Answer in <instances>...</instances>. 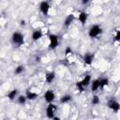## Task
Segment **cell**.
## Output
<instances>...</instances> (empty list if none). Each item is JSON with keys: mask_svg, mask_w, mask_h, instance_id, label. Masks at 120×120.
I'll use <instances>...</instances> for the list:
<instances>
[{"mask_svg": "<svg viewBox=\"0 0 120 120\" xmlns=\"http://www.w3.org/2000/svg\"><path fill=\"white\" fill-rule=\"evenodd\" d=\"M88 3V0H84V1H82V4H87Z\"/></svg>", "mask_w": 120, "mask_h": 120, "instance_id": "24", "label": "cell"}, {"mask_svg": "<svg viewBox=\"0 0 120 120\" xmlns=\"http://www.w3.org/2000/svg\"><path fill=\"white\" fill-rule=\"evenodd\" d=\"M21 24H22V25H24V24H25V22H24V21H21Z\"/></svg>", "mask_w": 120, "mask_h": 120, "instance_id": "25", "label": "cell"}, {"mask_svg": "<svg viewBox=\"0 0 120 120\" xmlns=\"http://www.w3.org/2000/svg\"><path fill=\"white\" fill-rule=\"evenodd\" d=\"M101 33H102V28L98 24H95L90 28V30L88 32V36L90 38H97L98 36H99Z\"/></svg>", "mask_w": 120, "mask_h": 120, "instance_id": "3", "label": "cell"}, {"mask_svg": "<svg viewBox=\"0 0 120 120\" xmlns=\"http://www.w3.org/2000/svg\"><path fill=\"white\" fill-rule=\"evenodd\" d=\"M54 78H55V73L54 72H48L46 75H45V81H46V82H48V83H50V82H52L53 80H54Z\"/></svg>", "mask_w": 120, "mask_h": 120, "instance_id": "14", "label": "cell"}, {"mask_svg": "<svg viewBox=\"0 0 120 120\" xmlns=\"http://www.w3.org/2000/svg\"><path fill=\"white\" fill-rule=\"evenodd\" d=\"M90 82H91V75H86L82 78V80L76 82V87L78 88V90L80 92H82L84 90V88L89 85Z\"/></svg>", "mask_w": 120, "mask_h": 120, "instance_id": "1", "label": "cell"}, {"mask_svg": "<svg viewBox=\"0 0 120 120\" xmlns=\"http://www.w3.org/2000/svg\"><path fill=\"white\" fill-rule=\"evenodd\" d=\"M26 99H27V98H26V96H22V95H21V96L18 97V102H19L20 104H22V105L26 102Z\"/></svg>", "mask_w": 120, "mask_h": 120, "instance_id": "20", "label": "cell"}, {"mask_svg": "<svg viewBox=\"0 0 120 120\" xmlns=\"http://www.w3.org/2000/svg\"><path fill=\"white\" fill-rule=\"evenodd\" d=\"M39 9H40V11L43 15H47L48 12H49V9H50V4L47 1L41 2L40 5H39Z\"/></svg>", "mask_w": 120, "mask_h": 120, "instance_id": "8", "label": "cell"}, {"mask_svg": "<svg viewBox=\"0 0 120 120\" xmlns=\"http://www.w3.org/2000/svg\"><path fill=\"white\" fill-rule=\"evenodd\" d=\"M36 61H37V62H39V61H40V58H39V57H37V58H36Z\"/></svg>", "mask_w": 120, "mask_h": 120, "instance_id": "26", "label": "cell"}, {"mask_svg": "<svg viewBox=\"0 0 120 120\" xmlns=\"http://www.w3.org/2000/svg\"><path fill=\"white\" fill-rule=\"evenodd\" d=\"M55 110H56V106L52 103H49L47 108H46V115L48 118L50 119H53L55 116H54V113H55Z\"/></svg>", "mask_w": 120, "mask_h": 120, "instance_id": "5", "label": "cell"}, {"mask_svg": "<svg viewBox=\"0 0 120 120\" xmlns=\"http://www.w3.org/2000/svg\"><path fill=\"white\" fill-rule=\"evenodd\" d=\"M17 94H18V90H17V89H13V90H10V91L8 93V98L10 100H13V99L16 98Z\"/></svg>", "mask_w": 120, "mask_h": 120, "instance_id": "16", "label": "cell"}, {"mask_svg": "<svg viewBox=\"0 0 120 120\" xmlns=\"http://www.w3.org/2000/svg\"><path fill=\"white\" fill-rule=\"evenodd\" d=\"M114 39H115L116 41H120V30H118V31L116 32V34H115V36H114Z\"/></svg>", "mask_w": 120, "mask_h": 120, "instance_id": "22", "label": "cell"}, {"mask_svg": "<svg viewBox=\"0 0 120 120\" xmlns=\"http://www.w3.org/2000/svg\"><path fill=\"white\" fill-rule=\"evenodd\" d=\"M23 70H24V67H23V66H18V67L15 68L14 73H15V74H17V75H19V74L22 73V71H23Z\"/></svg>", "mask_w": 120, "mask_h": 120, "instance_id": "19", "label": "cell"}, {"mask_svg": "<svg viewBox=\"0 0 120 120\" xmlns=\"http://www.w3.org/2000/svg\"><path fill=\"white\" fill-rule=\"evenodd\" d=\"M108 83H109V80L107 78L100 79V88H104L106 85H108Z\"/></svg>", "mask_w": 120, "mask_h": 120, "instance_id": "18", "label": "cell"}, {"mask_svg": "<svg viewBox=\"0 0 120 120\" xmlns=\"http://www.w3.org/2000/svg\"><path fill=\"white\" fill-rule=\"evenodd\" d=\"M11 41L13 44H16L17 46H20L23 43L24 41V38L23 35L20 32H14L11 36Z\"/></svg>", "mask_w": 120, "mask_h": 120, "instance_id": "2", "label": "cell"}, {"mask_svg": "<svg viewBox=\"0 0 120 120\" xmlns=\"http://www.w3.org/2000/svg\"><path fill=\"white\" fill-rule=\"evenodd\" d=\"M93 60H94V55L92 53L88 52V53H85L83 55V62L86 65H91L93 63Z\"/></svg>", "mask_w": 120, "mask_h": 120, "instance_id": "10", "label": "cell"}, {"mask_svg": "<svg viewBox=\"0 0 120 120\" xmlns=\"http://www.w3.org/2000/svg\"><path fill=\"white\" fill-rule=\"evenodd\" d=\"M92 104L93 105H98L99 102H100V100H99V97L98 96H97V95H95L93 98H92Z\"/></svg>", "mask_w": 120, "mask_h": 120, "instance_id": "21", "label": "cell"}, {"mask_svg": "<svg viewBox=\"0 0 120 120\" xmlns=\"http://www.w3.org/2000/svg\"><path fill=\"white\" fill-rule=\"evenodd\" d=\"M71 52H72V50H71L70 47H67V48L65 49V54H66V55H68V54H69V53H71Z\"/></svg>", "mask_w": 120, "mask_h": 120, "instance_id": "23", "label": "cell"}, {"mask_svg": "<svg viewBox=\"0 0 120 120\" xmlns=\"http://www.w3.org/2000/svg\"><path fill=\"white\" fill-rule=\"evenodd\" d=\"M72 99V97L70 95H64L63 97L60 98V102L61 103H68Z\"/></svg>", "mask_w": 120, "mask_h": 120, "instance_id": "17", "label": "cell"}, {"mask_svg": "<svg viewBox=\"0 0 120 120\" xmlns=\"http://www.w3.org/2000/svg\"><path fill=\"white\" fill-rule=\"evenodd\" d=\"M107 105H108V107L112 110V111H113V112H118L119 110H120V103L118 102V101H116L115 99H110L109 101H108V103H107Z\"/></svg>", "mask_w": 120, "mask_h": 120, "instance_id": "6", "label": "cell"}, {"mask_svg": "<svg viewBox=\"0 0 120 120\" xmlns=\"http://www.w3.org/2000/svg\"><path fill=\"white\" fill-rule=\"evenodd\" d=\"M87 18H88V14L84 11H82L79 13V16H78V20L79 22L82 23V24H85L86 21H87Z\"/></svg>", "mask_w": 120, "mask_h": 120, "instance_id": "9", "label": "cell"}, {"mask_svg": "<svg viewBox=\"0 0 120 120\" xmlns=\"http://www.w3.org/2000/svg\"><path fill=\"white\" fill-rule=\"evenodd\" d=\"M25 96H26V98L29 99V100H35L38 97V95L37 93H34V92H31V91H28Z\"/></svg>", "mask_w": 120, "mask_h": 120, "instance_id": "15", "label": "cell"}, {"mask_svg": "<svg viewBox=\"0 0 120 120\" xmlns=\"http://www.w3.org/2000/svg\"><path fill=\"white\" fill-rule=\"evenodd\" d=\"M74 21V15L73 14H69L67 16V18L65 19V22H64V25L65 26H69Z\"/></svg>", "mask_w": 120, "mask_h": 120, "instance_id": "12", "label": "cell"}, {"mask_svg": "<svg viewBox=\"0 0 120 120\" xmlns=\"http://www.w3.org/2000/svg\"><path fill=\"white\" fill-rule=\"evenodd\" d=\"M40 38H42V32L40 30H35L33 33H32V39L34 41L36 40H38Z\"/></svg>", "mask_w": 120, "mask_h": 120, "instance_id": "13", "label": "cell"}, {"mask_svg": "<svg viewBox=\"0 0 120 120\" xmlns=\"http://www.w3.org/2000/svg\"><path fill=\"white\" fill-rule=\"evenodd\" d=\"M49 48L51 50H54L59 45V38L55 34H51L49 36Z\"/></svg>", "mask_w": 120, "mask_h": 120, "instance_id": "4", "label": "cell"}, {"mask_svg": "<svg viewBox=\"0 0 120 120\" xmlns=\"http://www.w3.org/2000/svg\"><path fill=\"white\" fill-rule=\"evenodd\" d=\"M55 98V95L52 90H47L44 93V99L48 103H52Z\"/></svg>", "mask_w": 120, "mask_h": 120, "instance_id": "7", "label": "cell"}, {"mask_svg": "<svg viewBox=\"0 0 120 120\" xmlns=\"http://www.w3.org/2000/svg\"><path fill=\"white\" fill-rule=\"evenodd\" d=\"M99 88H100V80L99 79L94 80L92 82V84H91V90H92V92H97Z\"/></svg>", "mask_w": 120, "mask_h": 120, "instance_id": "11", "label": "cell"}, {"mask_svg": "<svg viewBox=\"0 0 120 120\" xmlns=\"http://www.w3.org/2000/svg\"><path fill=\"white\" fill-rule=\"evenodd\" d=\"M53 120H60V119H59L58 117H54V118H53Z\"/></svg>", "mask_w": 120, "mask_h": 120, "instance_id": "27", "label": "cell"}]
</instances>
